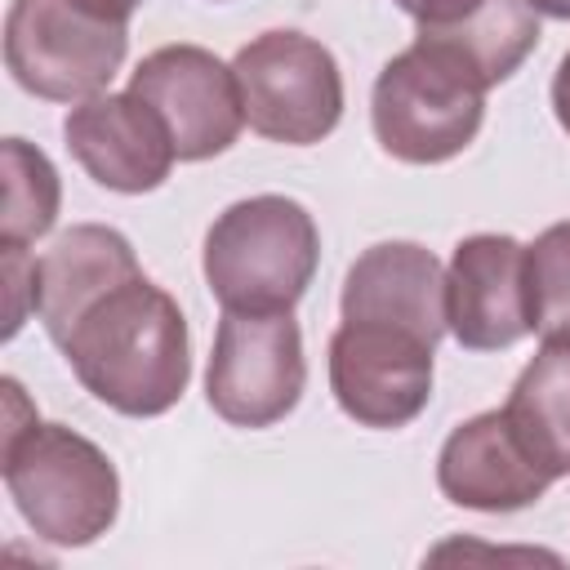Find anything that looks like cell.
<instances>
[{"instance_id":"6da1fadb","label":"cell","mask_w":570,"mask_h":570,"mask_svg":"<svg viewBox=\"0 0 570 570\" xmlns=\"http://www.w3.org/2000/svg\"><path fill=\"white\" fill-rule=\"evenodd\" d=\"M53 343L80 387L129 419L174 410L191 379L187 316L142 272L98 294Z\"/></svg>"},{"instance_id":"7a4b0ae2","label":"cell","mask_w":570,"mask_h":570,"mask_svg":"<svg viewBox=\"0 0 570 570\" xmlns=\"http://www.w3.org/2000/svg\"><path fill=\"white\" fill-rule=\"evenodd\" d=\"M0 472L13 508L45 543L85 548L107 534L120 512L116 463L76 428L40 423L18 379H4Z\"/></svg>"},{"instance_id":"3957f363","label":"cell","mask_w":570,"mask_h":570,"mask_svg":"<svg viewBox=\"0 0 570 570\" xmlns=\"http://www.w3.org/2000/svg\"><path fill=\"white\" fill-rule=\"evenodd\" d=\"M321 263V232L294 196L227 205L205 232V285L223 312H289Z\"/></svg>"},{"instance_id":"277c9868","label":"cell","mask_w":570,"mask_h":570,"mask_svg":"<svg viewBox=\"0 0 570 570\" xmlns=\"http://www.w3.org/2000/svg\"><path fill=\"white\" fill-rule=\"evenodd\" d=\"M481 116L485 85L476 71L423 36L383 62L370 98L374 138L401 165L454 160L476 138Z\"/></svg>"},{"instance_id":"5b68a950","label":"cell","mask_w":570,"mask_h":570,"mask_svg":"<svg viewBox=\"0 0 570 570\" xmlns=\"http://www.w3.org/2000/svg\"><path fill=\"white\" fill-rule=\"evenodd\" d=\"M129 49L125 22L76 0H13L4 18V67L18 89L49 102H85L111 85Z\"/></svg>"},{"instance_id":"8992f818","label":"cell","mask_w":570,"mask_h":570,"mask_svg":"<svg viewBox=\"0 0 570 570\" xmlns=\"http://www.w3.org/2000/svg\"><path fill=\"white\" fill-rule=\"evenodd\" d=\"M245 125L285 147H312L343 116V76L334 53L303 31H263L232 58Z\"/></svg>"},{"instance_id":"52a82bcc","label":"cell","mask_w":570,"mask_h":570,"mask_svg":"<svg viewBox=\"0 0 570 570\" xmlns=\"http://www.w3.org/2000/svg\"><path fill=\"white\" fill-rule=\"evenodd\" d=\"M303 383V334L289 312H223L205 370V396L223 423L272 428L298 405Z\"/></svg>"},{"instance_id":"ba28073f","label":"cell","mask_w":570,"mask_h":570,"mask_svg":"<svg viewBox=\"0 0 570 570\" xmlns=\"http://www.w3.org/2000/svg\"><path fill=\"white\" fill-rule=\"evenodd\" d=\"M432 352L414 330L383 321H338L330 338V392L361 428H405L432 396Z\"/></svg>"},{"instance_id":"9c48e42d","label":"cell","mask_w":570,"mask_h":570,"mask_svg":"<svg viewBox=\"0 0 570 570\" xmlns=\"http://www.w3.org/2000/svg\"><path fill=\"white\" fill-rule=\"evenodd\" d=\"M138 94L169 129L178 160H209L227 151L245 125L236 71L200 45H160L129 71Z\"/></svg>"},{"instance_id":"30bf717a","label":"cell","mask_w":570,"mask_h":570,"mask_svg":"<svg viewBox=\"0 0 570 570\" xmlns=\"http://www.w3.org/2000/svg\"><path fill=\"white\" fill-rule=\"evenodd\" d=\"M445 330L468 352H503L530 334L525 245L503 232H476L454 245L445 267Z\"/></svg>"},{"instance_id":"8fae6325","label":"cell","mask_w":570,"mask_h":570,"mask_svg":"<svg viewBox=\"0 0 570 570\" xmlns=\"http://www.w3.org/2000/svg\"><path fill=\"white\" fill-rule=\"evenodd\" d=\"M62 138L71 160L107 191L142 196L156 191L174 169V142L160 116L138 94H94L71 102L62 120Z\"/></svg>"},{"instance_id":"7c38bea8","label":"cell","mask_w":570,"mask_h":570,"mask_svg":"<svg viewBox=\"0 0 570 570\" xmlns=\"http://www.w3.org/2000/svg\"><path fill=\"white\" fill-rule=\"evenodd\" d=\"M557 476L530 454L503 410L472 414L459 423L436 454V485L454 508L517 512L543 499Z\"/></svg>"},{"instance_id":"4fadbf2b","label":"cell","mask_w":570,"mask_h":570,"mask_svg":"<svg viewBox=\"0 0 570 570\" xmlns=\"http://www.w3.org/2000/svg\"><path fill=\"white\" fill-rule=\"evenodd\" d=\"M343 321H383L441 343L445 334V267L414 240L370 245L343 276Z\"/></svg>"},{"instance_id":"5bb4252c","label":"cell","mask_w":570,"mask_h":570,"mask_svg":"<svg viewBox=\"0 0 570 570\" xmlns=\"http://www.w3.org/2000/svg\"><path fill=\"white\" fill-rule=\"evenodd\" d=\"M142 272L134 245L102 223H76L36 258V316L58 338L98 294Z\"/></svg>"},{"instance_id":"9a60e30c","label":"cell","mask_w":570,"mask_h":570,"mask_svg":"<svg viewBox=\"0 0 570 570\" xmlns=\"http://www.w3.org/2000/svg\"><path fill=\"white\" fill-rule=\"evenodd\" d=\"M419 36L450 49L485 89H494L534 53L539 13L525 0H476L450 22H419Z\"/></svg>"},{"instance_id":"2e32d148","label":"cell","mask_w":570,"mask_h":570,"mask_svg":"<svg viewBox=\"0 0 570 570\" xmlns=\"http://www.w3.org/2000/svg\"><path fill=\"white\" fill-rule=\"evenodd\" d=\"M503 414L552 476H570V343H543L525 361Z\"/></svg>"},{"instance_id":"e0dca14e","label":"cell","mask_w":570,"mask_h":570,"mask_svg":"<svg viewBox=\"0 0 570 570\" xmlns=\"http://www.w3.org/2000/svg\"><path fill=\"white\" fill-rule=\"evenodd\" d=\"M4 209H0V245H31L58 218V169L27 138H4Z\"/></svg>"},{"instance_id":"ac0fdd59","label":"cell","mask_w":570,"mask_h":570,"mask_svg":"<svg viewBox=\"0 0 570 570\" xmlns=\"http://www.w3.org/2000/svg\"><path fill=\"white\" fill-rule=\"evenodd\" d=\"M525 303L543 343H570V223H552L525 245Z\"/></svg>"},{"instance_id":"d6986e66","label":"cell","mask_w":570,"mask_h":570,"mask_svg":"<svg viewBox=\"0 0 570 570\" xmlns=\"http://www.w3.org/2000/svg\"><path fill=\"white\" fill-rule=\"evenodd\" d=\"M4 254V338H13L36 312V258H27V245H0Z\"/></svg>"},{"instance_id":"ffe728a7","label":"cell","mask_w":570,"mask_h":570,"mask_svg":"<svg viewBox=\"0 0 570 570\" xmlns=\"http://www.w3.org/2000/svg\"><path fill=\"white\" fill-rule=\"evenodd\" d=\"M414 22H450L459 13H468L476 0H396Z\"/></svg>"},{"instance_id":"44dd1931","label":"cell","mask_w":570,"mask_h":570,"mask_svg":"<svg viewBox=\"0 0 570 570\" xmlns=\"http://www.w3.org/2000/svg\"><path fill=\"white\" fill-rule=\"evenodd\" d=\"M552 111H557V125L570 134V49H566V58L557 62V76H552Z\"/></svg>"},{"instance_id":"7402d4cb","label":"cell","mask_w":570,"mask_h":570,"mask_svg":"<svg viewBox=\"0 0 570 570\" xmlns=\"http://www.w3.org/2000/svg\"><path fill=\"white\" fill-rule=\"evenodd\" d=\"M76 4H85V9H94L102 18H111V22H129L142 0H76Z\"/></svg>"},{"instance_id":"603a6c76","label":"cell","mask_w":570,"mask_h":570,"mask_svg":"<svg viewBox=\"0 0 570 570\" xmlns=\"http://www.w3.org/2000/svg\"><path fill=\"white\" fill-rule=\"evenodd\" d=\"M534 13H543V18H561V22H570V0H525Z\"/></svg>"}]
</instances>
